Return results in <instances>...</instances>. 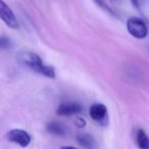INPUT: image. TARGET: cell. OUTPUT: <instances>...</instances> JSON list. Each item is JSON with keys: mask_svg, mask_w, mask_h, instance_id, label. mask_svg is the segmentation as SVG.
I'll list each match as a JSON object with an SVG mask.
<instances>
[{"mask_svg": "<svg viewBox=\"0 0 149 149\" xmlns=\"http://www.w3.org/2000/svg\"><path fill=\"white\" fill-rule=\"evenodd\" d=\"M0 19H2L5 23V25L8 26L9 28L15 29L19 26L17 19L13 11L3 0H0Z\"/></svg>", "mask_w": 149, "mask_h": 149, "instance_id": "277c9868", "label": "cell"}, {"mask_svg": "<svg viewBox=\"0 0 149 149\" xmlns=\"http://www.w3.org/2000/svg\"><path fill=\"white\" fill-rule=\"evenodd\" d=\"M93 1L96 3V5H97V6H99L100 8L103 9L104 11H106V13H110V15H114V11L112 10L111 7L108 6V4L105 2V0H93Z\"/></svg>", "mask_w": 149, "mask_h": 149, "instance_id": "30bf717a", "label": "cell"}, {"mask_svg": "<svg viewBox=\"0 0 149 149\" xmlns=\"http://www.w3.org/2000/svg\"><path fill=\"white\" fill-rule=\"evenodd\" d=\"M131 2L133 3V5L136 8H139V6H140V0H131Z\"/></svg>", "mask_w": 149, "mask_h": 149, "instance_id": "4fadbf2b", "label": "cell"}, {"mask_svg": "<svg viewBox=\"0 0 149 149\" xmlns=\"http://www.w3.org/2000/svg\"><path fill=\"white\" fill-rule=\"evenodd\" d=\"M74 124L77 125L79 128H84L86 126V120H83L82 118H77L74 120Z\"/></svg>", "mask_w": 149, "mask_h": 149, "instance_id": "7c38bea8", "label": "cell"}, {"mask_svg": "<svg viewBox=\"0 0 149 149\" xmlns=\"http://www.w3.org/2000/svg\"><path fill=\"white\" fill-rule=\"evenodd\" d=\"M60 149H77V148H74V147H72V146H62Z\"/></svg>", "mask_w": 149, "mask_h": 149, "instance_id": "5bb4252c", "label": "cell"}, {"mask_svg": "<svg viewBox=\"0 0 149 149\" xmlns=\"http://www.w3.org/2000/svg\"><path fill=\"white\" fill-rule=\"evenodd\" d=\"M136 144L139 149H149V138L142 129L136 132Z\"/></svg>", "mask_w": 149, "mask_h": 149, "instance_id": "ba28073f", "label": "cell"}, {"mask_svg": "<svg viewBox=\"0 0 149 149\" xmlns=\"http://www.w3.org/2000/svg\"><path fill=\"white\" fill-rule=\"evenodd\" d=\"M77 140L81 146L86 149H94L95 148V141L90 135L88 134H80L77 137Z\"/></svg>", "mask_w": 149, "mask_h": 149, "instance_id": "9c48e42d", "label": "cell"}, {"mask_svg": "<svg viewBox=\"0 0 149 149\" xmlns=\"http://www.w3.org/2000/svg\"><path fill=\"white\" fill-rule=\"evenodd\" d=\"M47 131L52 135H55V136H63L65 134V127L59 122H56V120H53V122H50L49 124L46 127Z\"/></svg>", "mask_w": 149, "mask_h": 149, "instance_id": "52a82bcc", "label": "cell"}, {"mask_svg": "<svg viewBox=\"0 0 149 149\" xmlns=\"http://www.w3.org/2000/svg\"><path fill=\"white\" fill-rule=\"evenodd\" d=\"M19 59L24 64H26L27 66H29L30 68H32L35 72H39V74H43L47 78H55V72L54 68L51 66L45 65L42 61L41 57L37 54L33 53V52H25L22 53L19 56Z\"/></svg>", "mask_w": 149, "mask_h": 149, "instance_id": "6da1fadb", "label": "cell"}, {"mask_svg": "<svg viewBox=\"0 0 149 149\" xmlns=\"http://www.w3.org/2000/svg\"><path fill=\"white\" fill-rule=\"evenodd\" d=\"M90 116L96 122L105 124L107 120V108L104 104L95 103L90 108Z\"/></svg>", "mask_w": 149, "mask_h": 149, "instance_id": "5b68a950", "label": "cell"}, {"mask_svg": "<svg viewBox=\"0 0 149 149\" xmlns=\"http://www.w3.org/2000/svg\"><path fill=\"white\" fill-rule=\"evenodd\" d=\"M7 138L10 142L19 145L21 147H27L31 143V136L29 133L21 129H13L7 133Z\"/></svg>", "mask_w": 149, "mask_h": 149, "instance_id": "3957f363", "label": "cell"}, {"mask_svg": "<svg viewBox=\"0 0 149 149\" xmlns=\"http://www.w3.org/2000/svg\"><path fill=\"white\" fill-rule=\"evenodd\" d=\"M127 30L129 34L137 39H144L148 34V28L143 19L139 17H130L127 22Z\"/></svg>", "mask_w": 149, "mask_h": 149, "instance_id": "7a4b0ae2", "label": "cell"}, {"mask_svg": "<svg viewBox=\"0 0 149 149\" xmlns=\"http://www.w3.org/2000/svg\"><path fill=\"white\" fill-rule=\"evenodd\" d=\"M10 46V40L4 36H0V48H8Z\"/></svg>", "mask_w": 149, "mask_h": 149, "instance_id": "8fae6325", "label": "cell"}, {"mask_svg": "<svg viewBox=\"0 0 149 149\" xmlns=\"http://www.w3.org/2000/svg\"><path fill=\"white\" fill-rule=\"evenodd\" d=\"M110 1H112V2H113V1H118V0H110Z\"/></svg>", "mask_w": 149, "mask_h": 149, "instance_id": "9a60e30c", "label": "cell"}, {"mask_svg": "<svg viewBox=\"0 0 149 149\" xmlns=\"http://www.w3.org/2000/svg\"><path fill=\"white\" fill-rule=\"evenodd\" d=\"M82 110L81 104L77 103V102H70V103H61L58 106L56 113L58 116H72V114L79 113Z\"/></svg>", "mask_w": 149, "mask_h": 149, "instance_id": "8992f818", "label": "cell"}]
</instances>
